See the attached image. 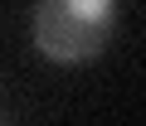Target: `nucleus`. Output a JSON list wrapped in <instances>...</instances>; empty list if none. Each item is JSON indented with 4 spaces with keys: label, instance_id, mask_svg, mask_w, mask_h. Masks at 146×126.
Listing matches in <instances>:
<instances>
[{
    "label": "nucleus",
    "instance_id": "f257e3e1",
    "mask_svg": "<svg viewBox=\"0 0 146 126\" xmlns=\"http://www.w3.org/2000/svg\"><path fill=\"white\" fill-rule=\"evenodd\" d=\"M117 0H34L29 39L49 63H88L112 39Z\"/></svg>",
    "mask_w": 146,
    "mask_h": 126
}]
</instances>
